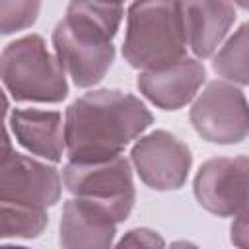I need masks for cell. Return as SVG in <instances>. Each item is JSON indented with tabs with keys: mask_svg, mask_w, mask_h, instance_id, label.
I'll return each mask as SVG.
<instances>
[{
	"mask_svg": "<svg viewBox=\"0 0 249 249\" xmlns=\"http://www.w3.org/2000/svg\"><path fill=\"white\" fill-rule=\"evenodd\" d=\"M154 117L146 105L124 91L97 89L78 97L64 119V148L72 163H97L119 158Z\"/></svg>",
	"mask_w": 249,
	"mask_h": 249,
	"instance_id": "obj_1",
	"label": "cell"
},
{
	"mask_svg": "<svg viewBox=\"0 0 249 249\" xmlns=\"http://www.w3.org/2000/svg\"><path fill=\"white\" fill-rule=\"evenodd\" d=\"M124 8L119 4L72 2L53 31L54 56L76 86L97 84L113 64V37Z\"/></svg>",
	"mask_w": 249,
	"mask_h": 249,
	"instance_id": "obj_2",
	"label": "cell"
},
{
	"mask_svg": "<svg viewBox=\"0 0 249 249\" xmlns=\"http://www.w3.org/2000/svg\"><path fill=\"white\" fill-rule=\"evenodd\" d=\"M179 2H136L128 8L123 54L132 68L158 70L187 56Z\"/></svg>",
	"mask_w": 249,
	"mask_h": 249,
	"instance_id": "obj_3",
	"label": "cell"
},
{
	"mask_svg": "<svg viewBox=\"0 0 249 249\" xmlns=\"http://www.w3.org/2000/svg\"><path fill=\"white\" fill-rule=\"evenodd\" d=\"M0 82L18 101H62L66 74L39 35L12 41L0 54Z\"/></svg>",
	"mask_w": 249,
	"mask_h": 249,
	"instance_id": "obj_4",
	"label": "cell"
},
{
	"mask_svg": "<svg viewBox=\"0 0 249 249\" xmlns=\"http://www.w3.org/2000/svg\"><path fill=\"white\" fill-rule=\"evenodd\" d=\"M66 189L80 200L103 208L117 224L134 204V183L130 163L119 156L97 163H68L62 173Z\"/></svg>",
	"mask_w": 249,
	"mask_h": 249,
	"instance_id": "obj_5",
	"label": "cell"
},
{
	"mask_svg": "<svg viewBox=\"0 0 249 249\" xmlns=\"http://www.w3.org/2000/svg\"><path fill=\"white\" fill-rule=\"evenodd\" d=\"M62 183L54 167L0 146V202L45 210L60 198Z\"/></svg>",
	"mask_w": 249,
	"mask_h": 249,
	"instance_id": "obj_6",
	"label": "cell"
},
{
	"mask_svg": "<svg viewBox=\"0 0 249 249\" xmlns=\"http://www.w3.org/2000/svg\"><path fill=\"white\" fill-rule=\"evenodd\" d=\"M191 123L208 142L237 144L247 136V101L239 88L212 82L193 103Z\"/></svg>",
	"mask_w": 249,
	"mask_h": 249,
	"instance_id": "obj_7",
	"label": "cell"
},
{
	"mask_svg": "<svg viewBox=\"0 0 249 249\" xmlns=\"http://www.w3.org/2000/svg\"><path fill=\"white\" fill-rule=\"evenodd\" d=\"M130 156L140 179L156 191H173L183 187L193 163L187 144L165 130L142 136L134 144Z\"/></svg>",
	"mask_w": 249,
	"mask_h": 249,
	"instance_id": "obj_8",
	"label": "cell"
},
{
	"mask_svg": "<svg viewBox=\"0 0 249 249\" xmlns=\"http://www.w3.org/2000/svg\"><path fill=\"white\" fill-rule=\"evenodd\" d=\"M200 206L218 216H237L247 204V158L208 160L195 177Z\"/></svg>",
	"mask_w": 249,
	"mask_h": 249,
	"instance_id": "obj_9",
	"label": "cell"
},
{
	"mask_svg": "<svg viewBox=\"0 0 249 249\" xmlns=\"http://www.w3.org/2000/svg\"><path fill=\"white\" fill-rule=\"evenodd\" d=\"M206 78L204 66L196 58L183 56L158 70L140 72L138 89L160 109L173 111L187 105Z\"/></svg>",
	"mask_w": 249,
	"mask_h": 249,
	"instance_id": "obj_10",
	"label": "cell"
},
{
	"mask_svg": "<svg viewBox=\"0 0 249 249\" xmlns=\"http://www.w3.org/2000/svg\"><path fill=\"white\" fill-rule=\"evenodd\" d=\"M117 222L97 204L72 198L62 208V249H111Z\"/></svg>",
	"mask_w": 249,
	"mask_h": 249,
	"instance_id": "obj_11",
	"label": "cell"
},
{
	"mask_svg": "<svg viewBox=\"0 0 249 249\" xmlns=\"http://www.w3.org/2000/svg\"><path fill=\"white\" fill-rule=\"evenodd\" d=\"M185 35L193 53L210 56L235 21V8L230 2H185L181 4Z\"/></svg>",
	"mask_w": 249,
	"mask_h": 249,
	"instance_id": "obj_12",
	"label": "cell"
},
{
	"mask_svg": "<svg viewBox=\"0 0 249 249\" xmlns=\"http://www.w3.org/2000/svg\"><path fill=\"white\" fill-rule=\"evenodd\" d=\"M12 130L18 142L31 154L58 161L64 152V124L56 111L14 109L10 115Z\"/></svg>",
	"mask_w": 249,
	"mask_h": 249,
	"instance_id": "obj_13",
	"label": "cell"
},
{
	"mask_svg": "<svg viewBox=\"0 0 249 249\" xmlns=\"http://www.w3.org/2000/svg\"><path fill=\"white\" fill-rule=\"evenodd\" d=\"M247 49H249V25L243 23L214 56V70L222 78L245 86L249 82Z\"/></svg>",
	"mask_w": 249,
	"mask_h": 249,
	"instance_id": "obj_14",
	"label": "cell"
},
{
	"mask_svg": "<svg viewBox=\"0 0 249 249\" xmlns=\"http://www.w3.org/2000/svg\"><path fill=\"white\" fill-rule=\"evenodd\" d=\"M49 222L45 210H33L0 202V239L2 237H37Z\"/></svg>",
	"mask_w": 249,
	"mask_h": 249,
	"instance_id": "obj_15",
	"label": "cell"
},
{
	"mask_svg": "<svg viewBox=\"0 0 249 249\" xmlns=\"http://www.w3.org/2000/svg\"><path fill=\"white\" fill-rule=\"evenodd\" d=\"M39 10H41L39 2L0 0V35H8L33 25L39 16Z\"/></svg>",
	"mask_w": 249,
	"mask_h": 249,
	"instance_id": "obj_16",
	"label": "cell"
},
{
	"mask_svg": "<svg viewBox=\"0 0 249 249\" xmlns=\"http://www.w3.org/2000/svg\"><path fill=\"white\" fill-rule=\"evenodd\" d=\"M115 249H165L163 237L148 228H136L124 233Z\"/></svg>",
	"mask_w": 249,
	"mask_h": 249,
	"instance_id": "obj_17",
	"label": "cell"
},
{
	"mask_svg": "<svg viewBox=\"0 0 249 249\" xmlns=\"http://www.w3.org/2000/svg\"><path fill=\"white\" fill-rule=\"evenodd\" d=\"M231 241H233L239 249H247V212H239V214L233 218Z\"/></svg>",
	"mask_w": 249,
	"mask_h": 249,
	"instance_id": "obj_18",
	"label": "cell"
},
{
	"mask_svg": "<svg viewBox=\"0 0 249 249\" xmlns=\"http://www.w3.org/2000/svg\"><path fill=\"white\" fill-rule=\"evenodd\" d=\"M6 113H8V99H6V93H4L2 88H0V146L12 144V142H10V136H8V132H6V126H4Z\"/></svg>",
	"mask_w": 249,
	"mask_h": 249,
	"instance_id": "obj_19",
	"label": "cell"
},
{
	"mask_svg": "<svg viewBox=\"0 0 249 249\" xmlns=\"http://www.w3.org/2000/svg\"><path fill=\"white\" fill-rule=\"evenodd\" d=\"M169 249H198V247L191 241H175V243H171Z\"/></svg>",
	"mask_w": 249,
	"mask_h": 249,
	"instance_id": "obj_20",
	"label": "cell"
},
{
	"mask_svg": "<svg viewBox=\"0 0 249 249\" xmlns=\"http://www.w3.org/2000/svg\"><path fill=\"white\" fill-rule=\"evenodd\" d=\"M0 249H27V247H21V245H2Z\"/></svg>",
	"mask_w": 249,
	"mask_h": 249,
	"instance_id": "obj_21",
	"label": "cell"
}]
</instances>
